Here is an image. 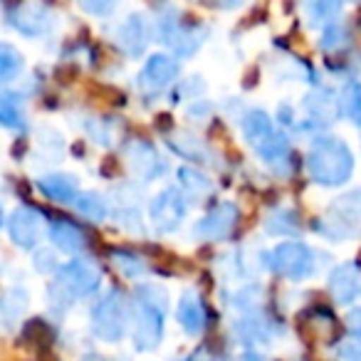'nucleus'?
I'll list each match as a JSON object with an SVG mask.
<instances>
[{"instance_id":"4be33fe9","label":"nucleus","mask_w":361,"mask_h":361,"mask_svg":"<svg viewBox=\"0 0 361 361\" xmlns=\"http://www.w3.org/2000/svg\"><path fill=\"white\" fill-rule=\"evenodd\" d=\"M169 146L178 156H183V159H191V161H208V159H211V151H208V146L203 144L201 139H196L193 134H186V131H178V134L171 136Z\"/></svg>"},{"instance_id":"c9c22d12","label":"nucleus","mask_w":361,"mask_h":361,"mask_svg":"<svg viewBox=\"0 0 361 361\" xmlns=\"http://www.w3.org/2000/svg\"><path fill=\"white\" fill-rule=\"evenodd\" d=\"M346 324H349L351 334H354L356 339H361V307H356V310L349 312V317H346Z\"/></svg>"},{"instance_id":"58836bf2","label":"nucleus","mask_w":361,"mask_h":361,"mask_svg":"<svg viewBox=\"0 0 361 361\" xmlns=\"http://www.w3.org/2000/svg\"><path fill=\"white\" fill-rule=\"evenodd\" d=\"M240 361H265V359H262L260 354H245V356H243Z\"/></svg>"},{"instance_id":"e433bc0d","label":"nucleus","mask_w":361,"mask_h":361,"mask_svg":"<svg viewBox=\"0 0 361 361\" xmlns=\"http://www.w3.org/2000/svg\"><path fill=\"white\" fill-rule=\"evenodd\" d=\"M82 11L94 13V16H109L114 11V6L111 3H82Z\"/></svg>"},{"instance_id":"2eb2a0df","label":"nucleus","mask_w":361,"mask_h":361,"mask_svg":"<svg viewBox=\"0 0 361 361\" xmlns=\"http://www.w3.org/2000/svg\"><path fill=\"white\" fill-rule=\"evenodd\" d=\"M329 290L339 305H351L361 295V272L354 265H339L329 275Z\"/></svg>"},{"instance_id":"412c9836","label":"nucleus","mask_w":361,"mask_h":361,"mask_svg":"<svg viewBox=\"0 0 361 361\" xmlns=\"http://www.w3.org/2000/svg\"><path fill=\"white\" fill-rule=\"evenodd\" d=\"M37 186H40V191L45 193L47 198L60 201V203H67L80 196V193H77V180L72 178V176H62V173L42 176V178L37 180Z\"/></svg>"},{"instance_id":"f3484780","label":"nucleus","mask_w":361,"mask_h":361,"mask_svg":"<svg viewBox=\"0 0 361 361\" xmlns=\"http://www.w3.org/2000/svg\"><path fill=\"white\" fill-rule=\"evenodd\" d=\"M176 319H178V324L183 326V329L188 331V334H201L203 326H206V307H203L201 297L193 295V292H186V295L180 297L178 302V310H176Z\"/></svg>"},{"instance_id":"f03ea898","label":"nucleus","mask_w":361,"mask_h":361,"mask_svg":"<svg viewBox=\"0 0 361 361\" xmlns=\"http://www.w3.org/2000/svg\"><path fill=\"white\" fill-rule=\"evenodd\" d=\"M310 176L322 186H341L354 169V156L349 146L336 136H317L307 154Z\"/></svg>"},{"instance_id":"9d476101","label":"nucleus","mask_w":361,"mask_h":361,"mask_svg":"<svg viewBox=\"0 0 361 361\" xmlns=\"http://www.w3.org/2000/svg\"><path fill=\"white\" fill-rule=\"evenodd\" d=\"M238 223V208L233 203H218L213 211H208L201 221L196 223L193 233L201 240H223L233 233Z\"/></svg>"},{"instance_id":"0eeeda50","label":"nucleus","mask_w":361,"mask_h":361,"mask_svg":"<svg viewBox=\"0 0 361 361\" xmlns=\"http://www.w3.org/2000/svg\"><path fill=\"white\" fill-rule=\"evenodd\" d=\"M186 198L178 188H164L159 196L151 201V223L156 231L161 233H173L176 228L186 218Z\"/></svg>"},{"instance_id":"f8f14e48","label":"nucleus","mask_w":361,"mask_h":361,"mask_svg":"<svg viewBox=\"0 0 361 361\" xmlns=\"http://www.w3.org/2000/svg\"><path fill=\"white\" fill-rule=\"evenodd\" d=\"M126 164L131 166L136 176H141L144 180H151L156 176H161L166 171V161L159 156V151L146 141H131L126 146Z\"/></svg>"},{"instance_id":"6e6552de","label":"nucleus","mask_w":361,"mask_h":361,"mask_svg":"<svg viewBox=\"0 0 361 361\" xmlns=\"http://www.w3.org/2000/svg\"><path fill=\"white\" fill-rule=\"evenodd\" d=\"M45 228V218L37 208L32 206H20L13 211V216L8 218V233H11L13 243L20 247H32L42 235Z\"/></svg>"},{"instance_id":"2f4dec72","label":"nucleus","mask_w":361,"mask_h":361,"mask_svg":"<svg viewBox=\"0 0 361 361\" xmlns=\"http://www.w3.org/2000/svg\"><path fill=\"white\" fill-rule=\"evenodd\" d=\"M349 30H346L341 23H334V25H329L324 30V35H322V47L324 50H329V52H334V50H344L346 45H349Z\"/></svg>"},{"instance_id":"39448f33","label":"nucleus","mask_w":361,"mask_h":361,"mask_svg":"<svg viewBox=\"0 0 361 361\" xmlns=\"http://www.w3.org/2000/svg\"><path fill=\"white\" fill-rule=\"evenodd\" d=\"M267 265L272 272L287 277V280H305L314 272L317 260L314 252L305 243H280L275 250L267 255Z\"/></svg>"},{"instance_id":"dca6fc26","label":"nucleus","mask_w":361,"mask_h":361,"mask_svg":"<svg viewBox=\"0 0 361 361\" xmlns=\"http://www.w3.org/2000/svg\"><path fill=\"white\" fill-rule=\"evenodd\" d=\"M50 240L55 247H60L62 252H85L87 245H90V238L85 235L82 228H77L75 223L70 221H52L50 223Z\"/></svg>"},{"instance_id":"5701e85b","label":"nucleus","mask_w":361,"mask_h":361,"mask_svg":"<svg viewBox=\"0 0 361 361\" xmlns=\"http://www.w3.org/2000/svg\"><path fill=\"white\" fill-rule=\"evenodd\" d=\"M178 183L183 191L191 193V196H198V198L213 191V180L208 178L206 173H201L198 169H188V166L178 169Z\"/></svg>"},{"instance_id":"6ab92c4d","label":"nucleus","mask_w":361,"mask_h":361,"mask_svg":"<svg viewBox=\"0 0 361 361\" xmlns=\"http://www.w3.org/2000/svg\"><path fill=\"white\" fill-rule=\"evenodd\" d=\"M305 111L310 114V119L322 121V124H329L331 119H336L339 102L334 99V94H331L329 90H317L305 97Z\"/></svg>"},{"instance_id":"20e7f679","label":"nucleus","mask_w":361,"mask_h":361,"mask_svg":"<svg viewBox=\"0 0 361 361\" xmlns=\"http://www.w3.org/2000/svg\"><path fill=\"white\" fill-rule=\"evenodd\" d=\"M129 326V310L119 290H109L92 310V331L102 341H119Z\"/></svg>"},{"instance_id":"393cba45","label":"nucleus","mask_w":361,"mask_h":361,"mask_svg":"<svg viewBox=\"0 0 361 361\" xmlns=\"http://www.w3.org/2000/svg\"><path fill=\"white\" fill-rule=\"evenodd\" d=\"M109 257H111V262H114L116 270H119L124 277H129V280H136V277H141L146 272L144 257L136 255V252H129V250H111Z\"/></svg>"},{"instance_id":"7ed1b4c3","label":"nucleus","mask_w":361,"mask_h":361,"mask_svg":"<svg viewBox=\"0 0 361 361\" xmlns=\"http://www.w3.org/2000/svg\"><path fill=\"white\" fill-rule=\"evenodd\" d=\"M97 290H99L97 267L87 260H72L65 267H60L55 282L50 285V302L57 310H65Z\"/></svg>"},{"instance_id":"a211bd4d","label":"nucleus","mask_w":361,"mask_h":361,"mask_svg":"<svg viewBox=\"0 0 361 361\" xmlns=\"http://www.w3.org/2000/svg\"><path fill=\"white\" fill-rule=\"evenodd\" d=\"M243 131H245V139L250 141L255 149L265 146L267 141L275 136L272 119L262 109H250V111H247L245 119H243Z\"/></svg>"},{"instance_id":"b1692460","label":"nucleus","mask_w":361,"mask_h":361,"mask_svg":"<svg viewBox=\"0 0 361 361\" xmlns=\"http://www.w3.org/2000/svg\"><path fill=\"white\" fill-rule=\"evenodd\" d=\"M265 228L272 235H290L300 228V221H297V213L290 211V208H275L265 218Z\"/></svg>"},{"instance_id":"7c9ffc66","label":"nucleus","mask_w":361,"mask_h":361,"mask_svg":"<svg viewBox=\"0 0 361 361\" xmlns=\"http://www.w3.org/2000/svg\"><path fill=\"white\" fill-rule=\"evenodd\" d=\"M240 334H243V341H247V344H265V341H270V329H267L265 322L257 319V317L240 322Z\"/></svg>"},{"instance_id":"72a5a7b5","label":"nucleus","mask_w":361,"mask_h":361,"mask_svg":"<svg viewBox=\"0 0 361 361\" xmlns=\"http://www.w3.org/2000/svg\"><path fill=\"white\" fill-rule=\"evenodd\" d=\"M35 267L42 272V275H52V272H60V265H57V257L52 255L50 250H37L35 257H32Z\"/></svg>"},{"instance_id":"f257e3e1","label":"nucleus","mask_w":361,"mask_h":361,"mask_svg":"<svg viewBox=\"0 0 361 361\" xmlns=\"http://www.w3.org/2000/svg\"><path fill=\"white\" fill-rule=\"evenodd\" d=\"M169 305V295L159 285L136 287L134 292V346L139 351H151L159 346L164 334V312Z\"/></svg>"},{"instance_id":"cd10ccee","label":"nucleus","mask_w":361,"mask_h":361,"mask_svg":"<svg viewBox=\"0 0 361 361\" xmlns=\"http://www.w3.org/2000/svg\"><path fill=\"white\" fill-rule=\"evenodd\" d=\"M23 70V55L13 45H0V77L3 82H11Z\"/></svg>"},{"instance_id":"423d86ee","label":"nucleus","mask_w":361,"mask_h":361,"mask_svg":"<svg viewBox=\"0 0 361 361\" xmlns=\"http://www.w3.org/2000/svg\"><path fill=\"white\" fill-rule=\"evenodd\" d=\"M322 233L331 240H346L361 231V191L346 193L336 203H331V213L319 223Z\"/></svg>"},{"instance_id":"bb28decb","label":"nucleus","mask_w":361,"mask_h":361,"mask_svg":"<svg viewBox=\"0 0 361 361\" xmlns=\"http://www.w3.org/2000/svg\"><path fill=\"white\" fill-rule=\"evenodd\" d=\"M75 208L77 213H82L85 218H90V221H104L106 218V203L102 196H97V193H80V196L75 198Z\"/></svg>"},{"instance_id":"a878e982","label":"nucleus","mask_w":361,"mask_h":361,"mask_svg":"<svg viewBox=\"0 0 361 361\" xmlns=\"http://www.w3.org/2000/svg\"><path fill=\"white\" fill-rule=\"evenodd\" d=\"M27 310V292L20 290V287H13L8 290V295L3 297V322L6 326H13L16 319H20Z\"/></svg>"},{"instance_id":"473e14b6","label":"nucleus","mask_w":361,"mask_h":361,"mask_svg":"<svg viewBox=\"0 0 361 361\" xmlns=\"http://www.w3.org/2000/svg\"><path fill=\"white\" fill-rule=\"evenodd\" d=\"M339 11H341L339 3H310L307 6V16H310L312 25H317V23L322 25V23L331 20Z\"/></svg>"},{"instance_id":"f704fd0d","label":"nucleus","mask_w":361,"mask_h":361,"mask_svg":"<svg viewBox=\"0 0 361 361\" xmlns=\"http://www.w3.org/2000/svg\"><path fill=\"white\" fill-rule=\"evenodd\" d=\"M339 356L344 361H361V339H351L339 346Z\"/></svg>"},{"instance_id":"aec40b11","label":"nucleus","mask_w":361,"mask_h":361,"mask_svg":"<svg viewBox=\"0 0 361 361\" xmlns=\"http://www.w3.org/2000/svg\"><path fill=\"white\" fill-rule=\"evenodd\" d=\"M257 154L265 159V164H270L277 173H287L292 166V151H290V141H287L285 134H275L265 146L257 149Z\"/></svg>"},{"instance_id":"c85d7f7f","label":"nucleus","mask_w":361,"mask_h":361,"mask_svg":"<svg viewBox=\"0 0 361 361\" xmlns=\"http://www.w3.org/2000/svg\"><path fill=\"white\" fill-rule=\"evenodd\" d=\"M0 119H3V124L8 126V129H23V109L20 104L16 102V94H11V92H6L3 94V99H0Z\"/></svg>"},{"instance_id":"4c0bfd02","label":"nucleus","mask_w":361,"mask_h":361,"mask_svg":"<svg viewBox=\"0 0 361 361\" xmlns=\"http://www.w3.org/2000/svg\"><path fill=\"white\" fill-rule=\"evenodd\" d=\"M188 361H223V356L216 354V351H211V349H198Z\"/></svg>"},{"instance_id":"4468645a","label":"nucleus","mask_w":361,"mask_h":361,"mask_svg":"<svg viewBox=\"0 0 361 361\" xmlns=\"http://www.w3.org/2000/svg\"><path fill=\"white\" fill-rule=\"evenodd\" d=\"M149 42V27L144 16H129L116 27V45L131 57H139Z\"/></svg>"},{"instance_id":"9b49d317","label":"nucleus","mask_w":361,"mask_h":361,"mask_svg":"<svg viewBox=\"0 0 361 361\" xmlns=\"http://www.w3.org/2000/svg\"><path fill=\"white\" fill-rule=\"evenodd\" d=\"M8 20L16 30H20L23 35L37 37L50 27L52 16L50 8L40 6V3H23V6H11L8 8Z\"/></svg>"},{"instance_id":"ddd939ff","label":"nucleus","mask_w":361,"mask_h":361,"mask_svg":"<svg viewBox=\"0 0 361 361\" xmlns=\"http://www.w3.org/2000/svg\"><path fill=\"white\" fill-rule=\"evenodd\" d=\"M176 77H178V62L169 55H154L146 60L144 70L139 75V82L146 90H164Z\"/></svg>"},{"instance_id":"c756f323","label":"nucleus","mask_w":361,"mask_h":361,"mask_svg":"<svg viewBox=\"0 0 361 361\" xmlns=\"http://www.w3.org/2000/svg\"><path fill=\"white\" fill-rule=\"evenodd\" d=\"M341 104L344 111L356 126H361V82H351L341 94Z\"/></svg>"},{"instance_id":"1a4fd4ad","label":"nucleus","mask_w":361,"mask_h":361,"mask_svg":"<svg viewBox=\"0 0 361 361\" xmlns=\"http://www.w3.org/2000/svg\"><path fill=\"white\" fill-rule=\"evenodd\" d=\"M161 27V40L166 42V45L173 47L176 55L180 57H188L193 55V52L201 47L203 42V35H206V30L203 27H196V25H180L178 20H173V18H164V20L159 23Z\"/></svg>"}]
</instances>
